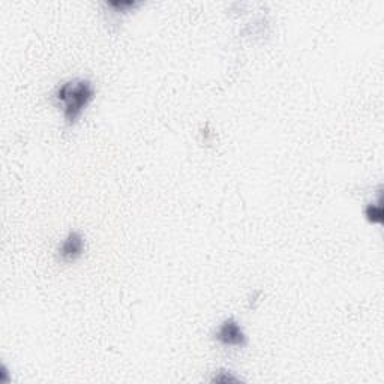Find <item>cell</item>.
I'll return each instance as SVG.
<instances>
[{
  "instance_id": "5",
  "label": "cell",
  "mask_w": 384,
  "mask_h": 384,
  "mask_svg": "<svg viewBox=\"0 0 384 384\" xmlns=\"http://www.w3.org/2000/svg\"><path fill=\"white\" fill-rule=\"evenodd\" d=\"M212 383H221V384H229V383H240L244 381L240 377L234 375V373L227 371V369H219L218 373H215V375L212 377L210 380Z\"/></svg>"
},
{
  "instance_id": "2",
  "label": "cell",
  "mask_w": 384,
  "mask_h": 384,
  "mask_svg": "<svg viewBox=\"0 0 384 384\" xmlns=\"http://www.w3.org/2000/svg\"><path fill=\"white\" fill-rule=\"evenodd\" d=\"M213 339L222 347L244 348L248 346V336L236 318H225L217 327L215 333H213Z\"/></svg>"
},
{
  "instance_id": "4",
  "label": "cell",
  "mask_w": 384,
  "mask_h": 384,
  "mask_svg": "<svg viewBox=\"0 0 384 384\" xmlns=\"http://www.w3.org/2000/svg\"><path fill=\"white\" fill-rule=\"evenodd\" d=\"M365 218L368 219V222L371 224H381L383 222V207H381V200H378V203H369L365 210Z\"/></svg>"
},
{
  "instance_id": "1",
  "label": "cell",
  "mask_w": 384,
  "mask_h": 384,
  "mask_svg": "<svg viewBox=\"0 0 384 384\" xmlns=\"http://www.w3.org/2000/svg\"><path fill=\"white\" fill-rule=\"evenodd\" d=\"M93 83L86 78H74L63 81L54 90V101L62 110L63 119L68 126H73L78 122L81 115L95 99Z\"/></svg>"
},
{
  "instance_id": "3",
  "label": "cell",
  "mask_w": 384,
  "mask_h": 384,
  "mask_svg": "<svg viewBox=\"0 0 384 384\" xmlns=\"http://www.w3.org/2000/svg\"><path fill=\"white\" fill-rule=\"evenodd\" d=\"M84 252V237L78 232H71L59 245L58 255L61 261L73 263L78 260Z\"/></svg>"
}]
</instances>
